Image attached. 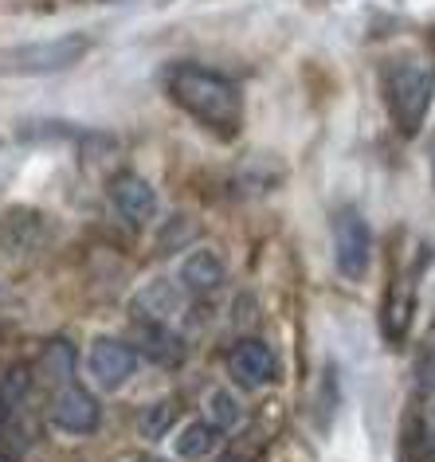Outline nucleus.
Instances as JSON below:
<instances>
[{"label": "nucleus", "mask_w": 435, "mask_h": 462, "mask_svg": "<svg viewBox=\"0 0 435 462\" xmlns=\"http://www.w3.org/2000/svg\"><path fill=\"white\" fill-rule=\"evenodd\" d=\"M28 388H32V373L24 365H13L5 376H0V408L16 411L20 403L28 400Z\"/></svg>", "instance_id": "obj_15"}, {"label": "nucleus", "mask_w": 435, "mask_h": 462, "mask_svg": "<svg viewBox=\"0 0 435 462\" xmlns=\"http://www.w3.org/2000/svg\"><path fill=\"white\" fill-rule=\"evenodd\" d=\"M5 298H8V291H5V286H0V302H5Z\"/></svg>", "instance_id": "obj_19"}, {"label": "nucleus", "mask_w": 435, "mask_h": 462, "mask_svg": "<svg viewBox=\"0 0 435 462\" xmlns=\"http://www.w3.org/2000/svg\"><path fill=\"white\" fill-rule=\"evenodd\" d=\"M384 90H388V106H393V118L404 134H416L423 114L431 106L435 95V75L420 63H393L384 75Z\"/></svg>", "instance_id": "obj_3"}, {"label": "nucleus", "mask_w": 435, "mask_h": 462, "mask_svg": "<svg viewBox=\"0 0 435 462\" xmlns=\"http://www.w3.org/2000/svg\"><path fill=\"white\" fill-rule=\"evenodd\" d=\"M173 423H177L173 400H157V403H150V408L137 415V435L142 439H165L169 431H173Z\"/></svg>", "instance_id": "obj_13"}, {"label": "nucleus", "mask_w": 435, "mask_h": 462, "mask_svg": "<svg viewBox=\"0 0 435 462\" xmlns=\"http://www.w3.org/2000/svg\"><path fill=\"white\" fill-rule=\"evenodd\" d=\"M180 291L185 286L180 282H165V279H153V282H145L142 291H137L134 298V310H142L145 318H153V326H165V321H173L180 314Z\"/></svg>", "instance_id": "obj_11"}, {"label": "nucleus", "mask_w": 435, "mask_h": 462, "mask_svg": "<svg viewBox=\"0 0 435 462\" xmlns=\"http://www.w3.org/2000/svg\"><path fill=\"white\" fill-rule=\"evenodd\" d=\"M185 239H197V224H192L189 216H173L169 224L162 227V236H157V247L165 251H177V247H185Z\"/></svg>", "instance_id": "obj_16"}, {"label": "nucleus", "mask_w": 435, "mask_h": 462, "mask_svg": "<svg viewBox=\"0 0 435 462\" xmlns=\"http://www.w3.org/2000/svg\"><path fill=\"white\" fill-rule=\"evenodd\" d=\"M137 462H165V458H157V455H145V458H137Z\"/></svg>", "instance_id": "obj_18"}, {"label": "nucleus", "mask_w": 435, "mask_h": 462, "mask_svg": "<svg viewBox=\"0 0 435 462\" xmlns=\"http://www.w3.org/2000/svg\"><path fill=\"white\" fill-rule=\"evenodd\" d=\"M0 224H8V227H16V236H8L5 244L8 251H32L36 247V239H40V212H24V208H13Z\"/></svg>", "instance_id": "obj_12"}, {"label": "nucleus", "mask_w": 435, "mask_h": 462, "mask_svg": "<svg viewBox=\"0 0 435 462\" xmlns=\"http://www.w3.org/2000/svg\"><path fill=\"white\" fill-rule=\"evenodd\" d=\"M0 462H8V458H5V455H0Z\"/></svg>", "instance_id": "obj_21"}, {"label": "nucleus", "mask_w": 435, "mask_h": 462, "mask_svg": "<svg viewBox=\"0 0 435 462\" xmlns=\"http://www.w3.org/2000/svg\"><path fill=\"white\" fill-rule=\"evenodd\" d=\"M87 51H90V36L67 32V36L32 40V43H20V48H8L0 55V67L13 75H55V71H71Z\"/></svg>", "instance_id": "obj_2"}, {"label": "nucleus", "mask_w": 435, "mask_h": 462, "mask_svg": "<svg viewBox=\"0 0 435 462\" xmlns=\"http://www.w3.org/2000/svg\"><path fill=\"white\" fill-rule=\"evenodd\" d=\"M102 423V403L95 392L79 388V384H63L60 392H55L51 400V427L63 435H95Z\"/></svg>", "instance_id": "obj_6"}, {"label": "nucleus", "mask_w": 435, "mask_h": 462, "mask_svg": "<svg viewBox=\"0 0 435 462\" xmlns=\"http://www.w3.org/2000/svg\"><path fill=\"white\" fill-rule=\"evenodd\" d=\"M5 415H8V411H5V408H0V427H5Z\"/></svg>", "instance_id": "obj_20"}, {"label": "nucleus", "mask_w": 435, "mask_h": 462, "mask_svg": "<svg viewBox=\"0 0 435 462\" xmlns=\"http://www.w3.org/2000/svg\"><path fill=\"white\" fill-rule=\"evenodd\" d=\"M137 349L130 341H118V337H98L87 353V368H90V380L106 392H118L122 384H130L134 373H137Z\"/></svg>", "instance_id": "obj_5"}, {"label": "nucleus", "mask_w": 435, "mask_h": 462, "mask_svg": "<svg viewBox=\"0 0 435 462\" xmlns=\"http://www.w3.org/2000/svg\"><path fill=\"white\" fill-rule=\"evenodd\" d=\"M43 365H51L55 380H67V376H71V345H67V341H51L48 349H43Z\"/></svg>", "instance_id": "obj_17"}, {"label": "nucleus", "mask_w": 435, "mask_h": 462, "mask_svg": "<svg viewBox=\"0 0 435 462\" xmlns=\"http://www.w3.org/2000/svg\"><path fill=\"white\" fill-rule=\"evenodd\" d=\"M165 90L180 110L192 114L200 125H208L212 134L232 137L239 130L244 102H239V87L227 75L200 63H177L165 75Z\"/></svg>", "instance_id": "obj_1"}, {"label": "nucleus", "mask_w": 435, "mask_h": 462, "mask_svg": "<svg viewBox=\"0 0 435 462\" xmlns=\"http://www.w3.org/2000/svg\"><path fill=\"white\" fill-rule=\"evenodd\" d=\"M204 411H208L204 420H212L220 431H232V427L239 423V403L227 388H212L208 400H204Z\"/></svg>", "instance_id": "obj_14"}, {"label": "nucleus", "mask_w": 435, "mask_h": 462, "mask_svg": "<svg viewBox=\"0 0 435 462\" xmlns=\"http://www.w3.org/2000/svg\"><path fill=\"white\" fill-rule=\"evenodd\" d=\"M224 274H227L224 259L216 255V251H208V247H197V251H189V255L180 259L177 282L185 286V291H192V294H208V291H216V286L224 282Z\"/></svg>", "instance_id": "obj_9"}, {"label": "nucleus", "mask_w": 435, "mask_h": 462, "mask_svg": "<svg viewBox=\"0 0 435 462\" xmlns=\"http://www.w3.org/2000/svg\"><path fill=\"white\" fill-rule=\"evenodd\" d=\"M334 267L349 282H361L373 267V231L349 208L334 216Z\"/></svg>", "instance_id": "obj_4"}, {"label": "nucleus", "mask_w": 435, "mask_h": 462, "mask_svg": "<svg viewBox=\"0 0 435 462\" xmlns=\"http://www.w3.org/2000/svg\"><path fill=\"white\" fill-rule=\"evenodd\" d=\"M110 204L137 227L153 224L157 208H162L157 204V189L145 177H137V172H118V177L110 180Z\"/></svg>", "instance_id": "obj_8"}, {"label": "nucleus", "mask_w": 435, "mask_h": 462, "mask_svg": "<svg viewBox=\"0 0 435 462\" xmlns=\"http://www.w3.org/2000/svg\"><path fill=\"white\" fill-rule=\"evenodd\" d=\"M220 443H224V431L212 420H189L173 435V455L180 462H200V458H212Z\"/></svg>", "instance_id": "obj_10"}, {"label": "nucleus", "mask_w": 435, "mask_h": 462, "mask_svg": "<svg viewBox=\"0 0 435 462\" xmlns=\"http://www.w3.org/2000/svg\"><path fill=\"white\" fill-rule=\"evenodd\" d=\"M227 376H232L239 388L255 392V388H267V384L279 380V361H274L267 341L244 337L227 349Z\"/></svg>", "instance_id": "obj_7"}]
</instances>
